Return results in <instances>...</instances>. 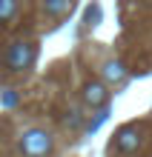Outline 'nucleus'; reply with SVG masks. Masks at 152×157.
Returning a JSON list of instances; mask_svg holds the SVG:
<instances>
[{
    "mask_svg": "<svg viewBox=\"0 0 152 157\" xmlns=\"http://www.w3.org/2000/svg\"><path fill=\"white\" fill-rule=\"evenodd\" d=\"M35 57H37V46L29 40H17L6 49L3 63H6L9 71H26V69L35 66Z\"/></svg>",
    "mask_w": 152,
    "mask_h": 157,
    "instance_id": "nucleus-2",
    "label": "nucleus"
},
{
    "mask_svg": "<svg viewBox=\"0 0 152 157\" xmlns=\"http://www.w3.org/2000/svg\"><path fill=\"white\" fill-rule=\"evenodd\" d=\"M72 0H43V12L52 17V20H60V17L69 14Z\"/></svg>",
    "mask_w": 152,
    "mask_h": 157,
    "instance_id": "nucleus-6",
    "label": "nucleus"
},
{
    "mask_svg": "<svg viewBox=\"0 0 152 157\" xmlns=\"http://www.w3.org/2000/svg\"><path fill=\"white\" fill-rule=\"evenodd\" d=\"M17 14V0H0V23H9Z\"/></svg>",
    "mask_w": 152,
    "mask_h": 157,
    "instance_id": "nucleus-7",
    "label": "nucleus"
},
{
    "mask_svg": "<svg viewBox=\"0 0 152 157\" xmlns=\"http://www.w3.org/2000/svg\"><path fill=\"white\" fill-rule=\"evenodd\" d=\"M55 151V137L40 126H32L20 134V154L23 157H49Z\"/></svg>",
    "mask_w": 152,
    "mask_h": 157,
    "instance_id": "nucleus-1",
    "label": "nucleus"
},
{
    "mask_svg": "<svg viewBox=\"0 0 152 157\" xmlns=\"http://www.w3.org/2000/svg\"><path fill=\"white\" fill-rule=\"evenodd\" d=\"M144 143V132L138 126H126L115 134V151L118 154H135Z\"/></svg>",
    "mask_w": 152,
    "mask_h": 157,
    "instance_id": "nucleus-4",
    "label": "nucleus"
},
{
    "mask_svg": "<svg viewBox=\"0 0 152 157\" xmlns=\"http://www.w3.org/2000/svg\"><path fill=\"white\" fill-rule=\"evenodd\" d=\"M98 20H101V6H98V3H92V6H89V12H86V26L92 29V26H98Z\"/></svg>",
    "mask_w": 152,
    "mask_h": 157,
    "instance_id": "nucleus-8",
    "label": "nucleus"
},
{
    "mask_svg": "<svg viewBox=\"0 0 152 157\" xmlns=\"http://www.w3.org/2000/svg\"><path fill=\"white\" fill-rule=\"evenodd\" d=\"M80 100H83V106H89V109L106 106V103H109V89H106V83H103V80H86V83L80 86Z\"/></svg>",
    "mask_w": 152,
    "mask_h": 157,
    "instance_id": "nucleus-3",
    "label": "nucleus"
},
{
    "mask_svg": "<svg viewBox=\"0 0 152 157\" xmlns=\"http://www.w3.org/2000/svg\"><path fill=\"white\" fill-rule=\"evenodd\" d=\"M101 80L103 83H123L126 80V66H123V63L118 60V57H106L101 63Z\"/></svg>",
    "mask_w": 152,
    "mask_h": 157,
    "instance_id": "nucleus-5",
    "label": "nucleus"
}]
</instances>
